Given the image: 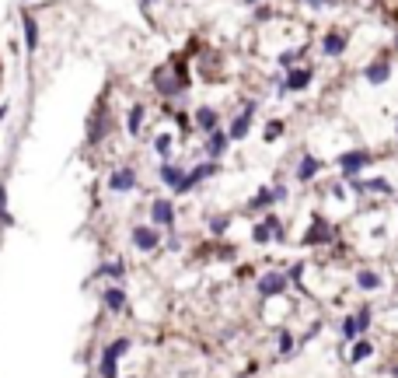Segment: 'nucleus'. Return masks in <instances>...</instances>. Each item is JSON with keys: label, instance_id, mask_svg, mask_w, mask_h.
Returning a JSON list of instances; mask_svg holds the SVG:
<instances>
[{"label": "nucleus", "instance_id": "obj_15", "mask_svg": "<svg viewBox=\"0 0 398 378\" xmlns=\"http://www.w3.org/2000/svg\"><path fill=\"white\" fill-rule=\"evenodd\" d=\"M315 77H318V67H315V64L290 67V70H283V91H287V98H290V95H304V91L315 84Z\"/></svg>", "mask_w": 398, "mask_h": 378}, {"label": "nucleus", "instance_id": "obj_5", "mask_svg": "<svg viewBox=\"0 0 398 378\" xmlns=\"http://www.w3.org/2000/svg\"><path fill=\"white\" fill-rule=\"evenodd\" d=\"M255 294L259 301H276V298H287L290 294V277H287V266H262L259 277H255Z\"/></svg>", "mask_w": 398, "mask_h": 378}, {"label": "nucleus", "instance_id": "obj_23", "mask_svg": "<svg viewBox=\"0 0 398 378\" xmlns=\"http://www.w3.org/2000/svg\"><path fill=\"white\" fill-rule=\"evenodd\" d=\"M186 169H189L186 161H175V158H172V161H161V165H157V179H161V186L175 193V186L182 182Z\"/></svg>", "mask_w": 398, "mask_h": 378}, {"label": "nucleus", "instance_id": "obj_38", "mask_svg": "<svg viewBox=\"0 0 398 378\" xmlns=\"http://www.w3.org/2000/svg\"><path fill=\"white\" fill-rule=\"evenodd\" d=\"M255 11V25H269L272 18H276V8L272 4H259V8H252Z\"/></svg>", "mask_w": 398, "mask_h": 378}, {"label": "nucleus", "instance_id": "obj_12", "mask_svg": "<svg viewBox=\"0 0 398 378\" xmlns=\"http://www.w3.org/2000/svg\"><path fill=\"white\" fill-rule=\"evenodd\" d=\"M112 105L108 102H98L94 105V113L88 116V144L91 147H98V144H105V137L112 133Z\"/></svg>", "mask_w": 398, "mask_h": 378}, {"label": "nucleus", "instance_id": "obj_30", "mask_svg": "<svg viewBox=\"0 0 398 378\" xmlns=\"http://www.w3.org/2000/svg\"><path fill=\"white\" fill-rule=\"evenodd\" d=\"M143 123H147V105L143 102H133L126 109V133L130 137H140L143 133Z\"/></svg>", "mask_w": 398, "mask_h": 378}, {"label": "nucleus", "instance_id": "obj_3", "mask_svg": "<svg viewBox=\"0 0 398 378\" xmlns=\"http://www.w3.org/2000/svg\"><path fill=\"white\" fill-rule=\"evenodd\" d=\"M374 165H377V151H370V147H364V144L343 147V151H339V154L332 158L335 176H339V179H346V182H353V179L367 176Z\"/></svg>", "mask_w": 398, "mask_h": 378}, {"label": "nucleus", "instance_id": "obj_13", "mask_svg": "<svg viewBox=\"0 0 398 378\" xmlns=\"http://www.w3.org/2000/svg\"><path fill=\"white\" fill-rule=\"evenodd\" d=\"M133 343H130V337H116L105 350H101V361H98V378H119V361H123V354L130 350Z\"/></svg>", "mask_w": 398, "mask_h": 378}, {"label": "nucleus", "instance_id": "obj_11", "mask_svg": "<svg viewBox=\"0 0 398 378\" xmlns=\"http://www.w3.org/2000/svg\"><path fill=\"white\" fill-rule=\"evenodd\" d=\"M318 53L325 60H343L350 53V32L339 28V25H328L321 35H318Z\"/></svg>", "mask_w": 398, "mask_h": 378}, {"label": "nucleus", "instance_id": "obj_35", "mask_svg": "<svg viewBox=\"0 0 398 378\" xmlns=\"http://www.w3.org/2000/svg\"><path fill=\"white\" fill-rule=\"evenodd\" d=\"M21 32H25V49L35 53V49H39V18L25 15V18H21Z\"/></svg>", "mask_w": 398, "mask_h": 378}, {"label": "nucleus", "instance_id": "obj_36", "mask_svg": "<svg viewBox=\"0 0 398 378\" xmlns=\"http://www.w3.org/2000/svg\"><path fill=\"white\" fill-rule=\"evenodd\" d=\"M172 120H175L179 140H186V137H192V133H196V130H192V113H186V109H175V113H172Z\"/></svg>", "mask_w": 398, "mask_h": 378}, {"label": "nucleus", "instance_id": "obj_31", "mask_svg": "<svg viewBox=\"0 0 398 378\" xmlns=\"http://www.w3.org/2000/svg\"><path fill=\"white\" fill-rule=\"evenodd\" d=\"M248 238H252L255 249H269V245H272V228L266 225V218H252V225H248Z\"/></svg>", "mask_w": 398, "mask_h": 378}, {"label": "nucleus", "instance_id": "obj_4", "mask_svg": "<svg viewBox=\"0 0 398 378\" xmlns=\"http://www.w3.org/2000/svg\"><path fill=\"white\" fill-rule=\"evenodd\" d=\"M259 109H262V102L252 98V95L238 102V109L231 113V120H227V137H231V144H241V140L252 137L255 120H259Z\"/></svg>", "mask_w": 398, "mask_h": 378}, {"label": "nucleus", "instance_id": "obj_32", "mask_svg": "<svg viewBox=\"0 0 398 378\" xmlns=\"http://www.w3.org/2000/svg\"><path fill=\"white\" fill-rule=\"evenodd\" d=\"M262 218H266V225L272 228V245H287V242H290V225H287V221H283V218H279V214H276V210H269V214H262Z\"/></svg>", "mask_w": 398, "mask_h": 378}, {"label": "nucleus", "instance_id": "obj_10", "mask_svg": "<svg viewBox=\"0 0 398 378\" xmlns=\"http://www.w3.org/2000/svg\"><path fill=\"white\" fill-rule=\"evenodd\" d=\"M290 165H294V182H297V186H315V182L325 176L328 161H325L321 154H315V151H301V158L290 161Z\"/></svg>", "mask_w": 398, "mask_h": 378}, {"label": "nucleus", "instance_id": "obj_21", "mask_svg": "<svg viewBox=\"0 0 398 378\" xmlns=\"http://www.w3.org/2000/svg\"><path fill=\"white\" fill-rule=\"evenodd\" d=\"M245 210L252 214V218H262V214L276 210V196H272V186H259V189H255V193L248 196Z\"/></svg>", "mask_w": 398, "mask_h": 378}, {"label": "nucleus", "instance_id": "obj_28", "mask_svg": "<svg viewBox=\"0 0 398 378\" xmlns=\"http://www.w3.org/2000/svg\"><path fill=\"white\" fill-rule=\"evenodd\" d=\"M287 130H290V123L283 116H269L262 123V144H279L283 137H287Z\"/></svg>", "mask_w": 398, "mask_h": 378}, {"label": "nucleus", "instance_id": "obj_40", "mask_svg": "<svg viewBox=\"0 0 398 378\" xmlns=\"http://www.w3.org/2000/svg\"><path fill=\"white\" fill-rule=\"evenodd\" d=\"M14 218H11V210H8V189L0 186V225H11Z\"/></svg>", "mask_w": 398, "mask_h": 378}, {"label": "nucleus", "instance_id": "obj_45", "mask_svg": "<svg viewBox=\"0 0 398 378\" xmlns=\"http://www.w3.org/2000/svg\"><path fill=\"white\" fill-rule=\"evenodd\" d=\"M4 116H8V109H0V120H4Z\"/></svg>", "mask_w": 398, "mask_h": 378}, {"label": "nucleus", "instance_id": "obj_1", "mask_svg": "<svg viewBox=\"0 0 398 378\" xmlns=\"http://www.w3.org/2000/svg\"><path fill=\"white\" fill-rule=\"evenodd\" d=\"M150 88L161 102H179L189 95L192 88V67H189V57L186 53H179V57H172L168 64H157L150 70Z\"/></svg>", "mask_w": 398, "mask_h": 378}, {"label": "nucleus", "instance_id": "obj_27", "mask_svg": "<svg viewBox=\"0 0 398 378\" xmlns=\"http://www.w3.org/2000/svg\"><path fill=\"white\" fill-rule=\"evenodd\" d=\"M374 354H377L374 340H370V337H360V340H353V343H350V357H346V364L360 368V364H367Z\"/></svg>", "mask_w": 398, "mask_h": 378}, {"label": "nucleus", "instance_id": "obj_22", "mask_svg": "<svg viewBox=\"0 0 398 378\" xmlns=\"http://www.w3.org/2000/svg\"><path fill=\"white\" fill-rule=\"evenodd\" d=\"M301 64H308V42H301V46H283V49L276 53V70H290V67H301Z\"/></svg>", "mask_w": 398, "mask_h": 378}, {"label": "nucleus", "instance_id": "obj_39", "mask_svg": "<svg viewBox=\"0 0 398 378\" xmlns=\"http://www.w3.org/2000/svg\"><path fill=\"white\" fill-rule=\"evenodd\" d=\"M235 277H238V281H255V277H259V266L241 263V266H235Z\"/></svg>", "mask_w": 398, "mask_h": 378}, {"label": "nucleus", "instance_id": "obj_14", "mask_svg": "<svg viewBox=\"0 0 398 378\" xmlns=\"http://www.w3.org/2000/svg\"><path fill=\"white\" fill-rule=\"evenodd\" d=\"M150 225L161 231H175L179 228V207L172 196H154L150 200Z\"/></svg>", "mask_w": 398, "mask_h": 378}, {"label": "nucleus", "instance_id": "obj_41", "mask_svg": "<svg viewBox=\"0 0 398 378\" xmlns=\"http://www.w3.org/2000/svg\"><path fill=\"white\" fill-rule=\"evenodd\" d=\"M304 8H311V11H325V8H335L339 0H301Z\"/></svg>", "mask_w": 398, "mask_h": 378}, {"label": "nucleus", "instance_id": "obj_8", "mask_svg": "<svg viewBox=\"0 0 398 378\" xmlns=\"http://www.w3.org/2000/svg\"><path fill=\"white\" fill-rule=\"evenodd\" d=\"M391 77H395V49H377L364 64V81L370 88H384Z\"/></svg>", "mask_w": 398, "mask_h": 378}, {"label": "nucleus", "instance_id": "obj_9", "mask_svg": "<svg viewBox=\"0 0 398 378\" xmlns=\"http://www.w3.org/2000/svg\"><path fill=\"white\" fill-rule=\"evenodd\" d=\"M220 161H196V165H189L186 169V176H182V182L175 186V196H189V193H196L206 179H213V176H220Z\"/></svg>", "mask_w": 398, "mask_h": 378}, {"label": "nucleus", "instance_id": "obj_43", "mask_svg": "<svg viewBox=\"0 0 398 378\" xmlns=\"http://www.w3.org/2000/svg\"><path fill=\"white\" fill-rule=\"evenodd\" d=\"M391 378H398V364H395V368H391Z\"/></svg>", "mask_w": 398, "mask_h": 378}, {"label": "nucleus", "instance_id": "obj_44", "mask_svg": "<svg viewBox=\"0 0 398 378\" xmlns=\"http://www.w3.org/2000/svg\"><path fill=\"white\" fill-rule=\"evenodd\" d=\"M140 4H143V8H147V4H157V0H140Z\"/></svg>", "mask_w": 398, "mask_h": 378}, {"label": "nucleus", "instance_id": "obj_17", "mask_svg": "<svg viewBox=\"0 0 398 378\" xmlns=\"http://www.w3.org/2000/svg\"><path fill=\"white\" fill-rule=\"evenodd\" d=\"M231 137H227V126H217L213 133H206L203 137V144H199V151H203V158L206 161H223L227 154H231Z\"/></svg>", "mask_w": 398, "mask_h": 378}, {"label": "nucleus", "instance_id": "obj_26", "mask_svg": "<svg viewBox=\"0 0 398 378\" xmlns=\"http://www.w3.org/2000/svg\"><path fill=\"white\" fill-rule=\"evenodd\" d=\"M235 214H227V210H220V214H210V218H206V235L210 238H227V231H231L235 228Z\"/></svg>", "mask_w": 398, "mask_h": 378}, {"label": "nucleus", "instance_id": "obj_20", "mask_svg": "<svg viewBox=\"0 0 398 378\" xmlns=\"http://www.w3.org/2000/svg\"><path fill=\"white\" fill-rule=\"evenodd\" d=\"M297 350H301L297 330L290 326V322H287V326H276V361H294Z\"/></svg>", "mask_w": 398, "mask_h": 378}, {"label": "nucleus", "instance_id": "obj_18", "mask_svg": "<svg viewBox=\"0 0 398 378\" xmlns=\"http://www.w3.org/2000/svg\"><path fill=\"white\" fill-rule=\"evenodd\" d=\"M217 126H223V113L217 109V105H210V102H203V105H192V130H196L199 137L213 133Z\"/></svg>", "mask_w": 398, "mask_h": 378}, {"label": "nucleus", "instance_id": "obj_16", "mask_svg": "<svg viewBox=\"0 0 398 378\" xmlns=\"http://www.w3.org/2000/svg\"><path fill=\"white\" fill-rule=\"evenodd\" d=\"M130 242H133L137 252H157V249L164 245V231L154 228L150 221H140V225L130 228Z\"/></svg>", "mask_w": 398, "mask_h": 378}, {"label": "nucleus", "instance_id": "obj_29", "mask_svg": "<svg viewBox=\"0 0 398 378\" xmlns=\"http://www.w3.org/2000/svg\"><path fill=\"white\" fill-rule=\"evenodd\" d=\"M353 319H357L360 337H367V333L374 330V322H377V308H374V301H360V305L353 308Z\"/></svg>", "mask_w": 398, "mask_h": 378}, {"label": "nucleus", "instance_id": "obj_24", "mask_svg": "<svg viewBox=\"0 0 398 378\" xmlns=\"http://www.w3.org/2000/svg\"><path fill=\"white\" fill-rule=\"evenodd\" d=\"M175 144H179V133H175V130H157V133L150 137V147H154V154H157L161 161H172V158H175Z\"/></svg>", "mask_w": 398, "mask_h": 378}, {"label": "nucleus", "instance_id": "obj_42", "mask_svg": "<svg viewBox=\"0 0 398 378\" xmlns=\"http://www.w3.org/2000/svg\"><path fill=\"white\" fill-rule=\"evenodd\" d=\"M245 8H259V4H266V0H241Z\"/></svg>", "mask_w": 398, "mask_h": 378}, {"label": "nucleus", "instance_id": "obj_6", "mask_svg": "<svg viewBox=\"0 0 398 378\" xmlns=\"http://www.w3.org/2000/svg\"><path fill=\"white\" fill-rule=\"evenodd\" d=\"M353 287H357L360 294H367V298L384 294V291L391 287L388 270L377 266V263H357V266H353Z\"/></svg>", "mask_w": 398, "mask_h": 378}, {"label": "nucleus", "instance_id": "obj_37", "mask_svg": "<svg viewBox=\"0 0 398 378\" xmlns=\"http://www.w3.org/2000/svg\"><path fill=\"white\" fill-rule=\"evenodd\" d=\"M272 196H276V207L290 203V182L283 179V172H276V182H272Z\"/></svg>", "mask_w": 398, "mask_h": 378}, {"label": "nucleus", "instance_id": "obj_25", "mask_svg": "<svg viewBox=\"0 0 398 378\" xmlns=\"http://www.w3.org/2000/svg\"><path fill=\"white\" fill-rule=\"evenodd\" d=\"M101 305H105V312H112V315L130 312V298H126V291H123L119 284H112V287L101 291Z\"/></svg>", "mask_w": 398, "mask_h": 378}, {"label": "nucleus", "instance_id": "obj_46", "mask_svg": "<svg viewBox=\"0 0 398 378\" xmlns=\"http://www.w3.org/2000/svg\"><path fill=\"white\" fill-rule=\"evenodd\" d=\"M395 140H398V123H395Z\"/></svg>", "mask_w": 398, "mask_h": 378}, {"label": "nucleus", "instance_id": "obj_47", "mask_svg": "<svg viewBox=\"0 0 398 378\" xmlns=\"http://www.w3.org/2000/svg\"><path fill=\"white\" fill-rule=\"evenodd\" d=\"M395 53H398V35H395Z\"/></svg>", "mask_w": 398, "mask_h": 378}, {"label": "nucleus", "instance_id": "obj_7", "mask_svg": "<svg viewBox=\"0 0 398 378\" xmlns=\"http://www.w3.org/2000/svg\"><path fill=\"white\" fill-rule=\"evenodd\" d=\"M350 189L357 193V200H374V203L398 196V193H395V182H391L388 176H360V179L350 182Z\"/></svg>", "mask_w": 398, "mask_h": 378}, {"label": "nucleus", "instance_id": "obj_33", "mask_svg": "<svg viewBox=\"0 0 398 378\" xmlns=\"http://www.w3.org/2000/svg\"><path fill=\"white\" fill-rule=\"evenodd\" d=\"M94 277H105V281L123 284V281H126V259H105V263L94 270Z\"/></svg>", "mask_w": 398, "mask_h": 378}, {"label": "nucleus", "instance_id": "obj_2", "mask_svg": "<svg viewBox=\"0 0 398 378\" xmlns=\"http://www.w3.org/2000/svg\"><path fill=\"white\" fill-rule=\"evenodd\" d=\"M339 238H343V228L335 225V218L328 210H321V207H315L311 214H308V225H304V231H301V249H328V245H335Z\"/></svg>", "mask_w": 398, "mask_h": 378}, {"label": "nucleus", "instance_id": "obj_34", "mask_svg": "<svg viewBox=\"0 0 398 378\" xmlns=\"http://www.w3.org/2000/svg\"><path fill=\"white\" fill-rule=\"evenodd\" d=\"M335 333H339V340H343V343L360 340V330H357V319H353V312L339 315V322H335Z\"/></svg>", "mask_w": 398, "mask_h": 378}, {"label": "nucleus", "instance_id": "obj_19", "mask_svg": "<svg viewBox=\"0 0 398 378\" xmlns=\"http://www.w3.org/2000/svg\"><path fill=\"white\" fill-rule=\"evenodd\" d=\"M133 189H140V179H137L133 165H116L108 172V193H133Z\"/></svg>", "mask_w": 398, "mask_h": 378}]
</instances>
